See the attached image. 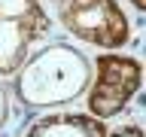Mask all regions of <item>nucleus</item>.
<instances>
[{"instance_id":"nucleus-1","label":"nucleus","mask_w":146,"mask_h":137,"mask_svg":"<svg viewBox=\"0 0 146 137\" xmlns=\"http://www.w3.org/2000/svg\"><path fill=\"white\" fill-rule=\"evenodd\" d=\"M91 79L88 58L73 46H46L15 70V98L25 107H61L85 91Z\"/></svg>"},{"instance_id":"nucleus-2","label":"nucleus","mask_w":146,"mask_h":137,"mask_svg":"<svg viewBox=\"0 0 146 137\" xmlns=\"http://www.w3.org/2000/svg\"><path fill=\"white\" fill-rule=\"evenodd\" d=\"M61 25L100 49H119L131 37V21L116 0H61Z\"/></svg>"},{"instance_id":"nucleus-3","label":"nucleus","mask_w":146,"mask_h":137,"mask_svg":"<svg viewBox=\"0 0 146 137\" xmlns=\"http://www.w3.org/2000/svg\"><path fill=\"white\" fill-rule=\"evenodd\" d=\"M49 15L40 0H0V76L15 73L31 43L49 34Z\"/></svg>"},{"instance_id":"nucleus-4","label":"nucleus","mask_w":146,"mask_h":137,"mask_svg":"<svg viewBox=\"0 0 146 137\" xmlns=\"http://www.w3.org/2000/svg\"><path fill=\"white\" fill-rule=\"evenodd\" d=\"M143 67L128 55H98L94 61V82L88 88V113L94 119H113L128 107V100L140 91Z\"/></svg>"},{"instance_id":"nucleus-5","label":"nucleus","mask_w":146,"mask_h":137,"mask_svg":"<svg viewBox=\"0 0 146 137\" xmlns=\"http://www.w3.org/2000/svg\"><path fill=\"white\" fill-rule=\"evenodd\" d=\"M27 137H107V125L104 119L82 113H52L36 119Z\"/></svg>"},{"instance_id":"nucleus-6","label":"nucleus","mask_w":146,"mask_h":137,"mask_svg":"<svg viewBox=\"0 0 146 137\" xmlns=\"http://www.w3.org/2000/svg\"><path fill=\"white\" fill-rule=\"evenodd\" d=\"M6 119H9V100H6V88L0 85V128L6 125Z\"/></svg>"},{"instance_id":"nucleus-7","label":"nucleus","mask_w":146,"mask_h":137,"mask_svg":"<svg viewBox=\"0 0 146 137\" xmlns=\"http://www.w3.org/2000/svg\"><path fill=\"white\" fill-rule=\"evenodd\" d=\"M110 137H143V128L140 125H125L122 131H116V134H110Z\"/></svg>"},{"instance_id":"nucleus-8","label":"nucleus","mask_w":146,"mask_h":137,"mask_svg":"<svg viewBox=\"0 0 146 137\" xmlns=\"http://www.w3.org/2000/svg\"><path fill=\"white\" fill-rule=\"evenodd\" d=\"M131 3H134L137 9H143V6H146V0H131Z\"/></svg>"}]
</instances>
